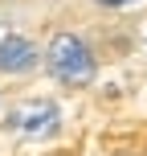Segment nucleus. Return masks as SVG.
<instances>
[{"mask_svg":"<svg viewBox=\"0 0 147 156\" xmlns=\"http://www.w3.org/2000/svg\"><path fill=\"white\" fill-rule=\"evenodd\" d=\"M29 66H37V45L33 41H25V37H4L0 41V70L4 74H21Z\"/></svg>","mask_w":147,"mask_h":156,"instance_id":"f03ea898","label":"nucleus"},{"mask_svg":"<svg viewBox=\"0 0 147 156\" xmlns=\"http://www.w3.org/2000/svg\"><path fill=\"white\" fill-rule=\"evenodd\" d=\"M49 70H53V78H62L70 86H86L94 78V58L74 33H57L49 45Z\"/></svg>","mask_w":147,"mask_h":156,"instance_id":"f257e3e1","label":"nucleus"},{"mask_svg":"<svg viewBox=\"0 0 147 156\" xmlns=\"http://www.w3.org/2000/svg\"><path fill=\"white\" fill-rule=\"evenodd\" d=\"M98 4H131V0H98Z\"/></svg>","mask_w":147,"mask_h":156,"instance_id":"7ed1b4c3","label":"nucleus"}]
</instances>
